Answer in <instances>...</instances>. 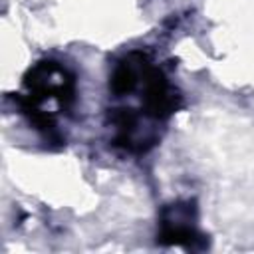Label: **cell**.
<instances>
[{"mask_svg":"<svg viewBox=\"0 0 254 254\" xmlns=\"http://www.w3.org/2000/svg\"><path fill=\"white\" fill-rule=\"evenodd\" d=\"M22 113L48 141L60 143V119L75 103V77L58 60H42L28 69L16 97Z\"/></svg>","mask_w":254,"mask_h":254,"instance_id":"6da1fadb","label":"cell"},{"mask_svg":"<svg viewBox=\"0 0 254 254\" xmlns=\"http://www.w3.org/2000/svg\"><path fill=\"white\" fill-rule=\"evenodd\" d=\"M204 234L198 228L196 206L190 200H177L167 204L159 216L157 242L185 246L189 250L204 248Z\"/></svg>","mask_w":254,"mask_h":254,"instance_id":"7a4b0ae2","label":"cell"}]
</instances>
